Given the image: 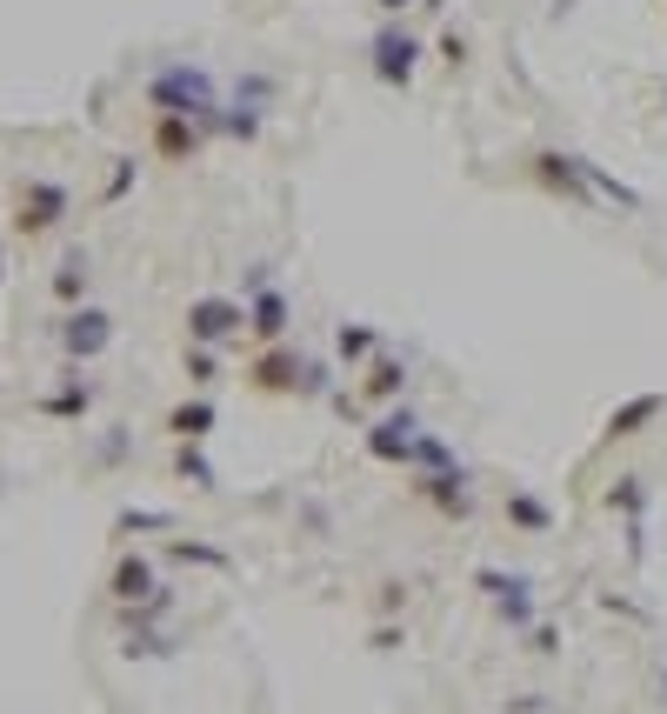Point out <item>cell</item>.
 Here are the masks:
<instances>
[{
	"instance_id": "2e32d148",
	"label": "cell",
	"mask_w": 667,
	"mask_h": 714,
	"mask_svg": "<svg viewBox=\"0 0 667 714\" xmlns=\"http://www.w3.org/2000/svg\"><path fill=\"white\" fill-rule=\"evenodd\" d=\"M181 474H194V487H214V468L201 455H181Z\"/></svg>"
},
{
	"instance_id": "5bb4252c",
	"label": "cell",
	"mask_w": 667,
	"mask_h": 714,
	"mask_svg": "<svg viewBox=\"0 0 667 714\" xmlns=\"http://www.w3.org/2000/svg\"><path fill=\"white\" fill-rule=\"evenodd\" d=\"M367 348H374V335H367V327H341V354H348V361H361Z\"/></svg>"
},
{
	"instance_id": "3957f363",
	"label": "cell",
	"mask_w": 667,
	"mask_h": 714,
	"mask_svg": "<svg viewBox=\"0 0 667 714\" xmlns=\"http://www.w3.org/2000/svg\"><path fill=\"white\" fill-rule=\"evenodd\" d=\"M241 307L234 301H220V294H207V301H194V314H187V335L201 341V348H214V341H228V335H241Z\"/></svg>"
},
{
	"instance_id": "6da1fadb",
	"label": "cell",
	"mask_w": 667,
	"mask_h": 714,
	"mask_svg": "<svg viewBox=\"0 0 667 714\" xmlns=\"http://www.w3.org/2000/svg\"><path fill=\"white\" fill-rule=\"evenodd\" d=\"M154 107L160 114H214V81L201 68H167L154 81Z\"/></svg>"
},
{
	"instance_id": "30bf717a",
	"label": "cell",
	"mask_w": 667,
	"mask_h": 714,
	"mask_svg": "<svg viewBox=\"0 0 667 714\" xmlns=\"http://www.w3.org/2000/svg\"><path fill=\"white\" fill-rule=\"evenodd\" d=\"M167 427H174L181 441H201V434L214 427V408H207V401H187V408H174V414H167Z\"/></svg>"
},
{
	"instance_id": "7a4b0ae2",
	"label": "cell",
	"mask_w": 667,
	"mask_h": 714,
	"mask_svg": "<svg viewBox=\"0 0 667 714\" xmlns=\"http://www.w3.org/2000/svg\"><path fill=\"white\" fill-rule=\"evenodd\" d=\"M414 61H421V40H414V34H401V27L374 34V74H380L387 87H408V81H414Z\"/></svg>"
},
{
	"instance_id": "5b68a950",
	"label": "cell",
	"mask_w": 667,
	"mask_h": 714,
	"mask_svg": "<svg viewBox=\"0 0 667 714\" xmlns=\"http://www.w3.org/2000/svg\"><path fill=\"white\" fill-rule=\"evenodd\" d=\"M367 448H374L380 461H408V455H421V441H414V421H408V414L380 421V427L367 434Z\"/></svg>"
},
{
	"instance_id": "277c9868",
	"label": "cell",
	"mask_w": 667,
	"mask_h": 714,
	"mask_svg": "<svg viewBox=\"0 0 667 714\" xmlns=\"http://www.w3.org/2000/svg\"><path fill=\"white\" fill-rule=\"evenodd\" d=\"M61 207H68V194H61V187H34V194H21L14 228H21V234H40V228L61 221Z\"/></svg>"
},
{
	"instance_id": "9a60e30c",
	"label": "cell",
	"mask_w": 667,
	"mask_h": 714,
	"mask_svg": "<svg viewBox=\"0 0 667 714\" xmlns=\"http://www.w3.org/2000/svg\"><path fill=\"white\" fill-rule=\"evenodd\" d=\"M367 388H374V395H395V388H401V367H395V361H380Z\"/></svg>"
},
{
	"instance_id": "8992f818",
	"label": "cell",
	"mask_w": 667,
	"mask_h": 714,
	"mask_svg": "<svg viewBox=\"0 0 667 714\" xmlns=\"http://www.w3.org/2000/svg\"><path fill=\"white\" fill-rule=\"evenodd\" d=\"M481 588L494 594V608L508 615L514 628H527V581H521V574H494V568H487V574H481Z\"/></svg>"
},
{
	"instance_id": "4fadbf2b",
	"label": "cell",
	"mask_w": 667,
	"mask_h": 714,
	"mask_svg": "<svg viewBox=\"0 0 667 714\" xmlns=\"http://www.w3.org/2000/svg\"><path fill=\"white\" fill-rule=\"evenodd\" d=\"M160 147L167 154H194V128H181V114H167L160 121Z\"/></svg>"
},
{
	"instance_id": "ac0fdd59",
	"label": "cell",
	"mask_w": 667,
	"mask_h": 714,
	"mask_svg": "<svg viewBox=\"0 0 667 714\" xmlns=\"http://www.w3.org/2000/svg\"><path fill=\"white\" fill-rule=\"evenodd\" d=\"M380 8H387V14H401V8H414V0H380Z\"/></svg>"
},
{
	"instance_id": "e0dca14e",
	"label": "cell",
	"mask_w": 667,
	"mask_h": 714,
	"mask_svg": "<svg viewBox=\"0 0 667 714\" xmlns=\"http://www.w3.org/2000/svg\"><path fill=\"white\" fill-rule=\"evenodd\" d=\"M187 374L194 380H214V354H187Z\"/></svg>"
},
{
	"instance_id": "8fae6325",
	"label": "cell",
	"mask_w": 667,
	"mask_h": 714,
	"mask_svg": "<svg viewBox=\"0 0 667 714\" xmlns=\"http://www.w3.org/2000/svg\"><path fill=\"white\" fill-rule=\"evenodd\" d=\"M247 320H254V335H267V341H274V335H281V327H288V301H281V294H260Z\"/></svg>"
},
{
	"instance_id": "ba28073f",
	"label": "cell",
	"mask_w": 667,
	"mask_h": 714,
	"mask_svg": "<svg viewBox=\"0 0 667 714\" xmlns=\"http://www.w3.org/2000/svg\"><path fill=\"white\" fill-rule=\"evenodd\" d=\"M654 414H660V395H641V401H628L615 421H607V434H615V441H628V434H641Z\"/></svg>"
},
{
	"instance_id": "52a82bcc",
	"label": "cell",
	"mask_w": 667,
	"mask_h": 714,
	"mask_svg": "<svg viewBox=\"0 0 667 714\" xmlns=\"http://www.w3.org/2000/svg\"><path fill=\"white\" fill-rule=\"evenodd\" d=\"M107 335H114V327H107V314H74V320H68V348H74V354H100Z\"/></svg>"
},
{
	"instance_id": "9c48e42d",
	"label": "cell",
	"mask_w": 667,
	"mask_h": 714,
	"mask_svg": "<svg viewBox=\"0 0 667 714\" xmlns=\"http://www.w3.org/2000/svg\"><path fill=\"white\" fill-rule=\"evenodd\" d=\"M114 594H121V601H147V594H154V568H147L141 555L121 561V568H114Z\"/></svg>"
},
{
	"instance_id": "7c38bea8",
	"label": "cell",
	"mask_w": 667,
	"mask_h": 714,
	"mask_svg": "<svg viewBox=\"0 0 667 714\" xmlns=\"http://www.w3.org/2000/svg\"><path fill=\"white\" fill-rule=\"evenodd\" d=\"M508 515H514L527 534H547V508L534 501V494H508Z\"/></svg>"
}]
</instances>
